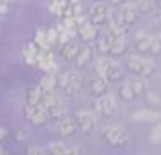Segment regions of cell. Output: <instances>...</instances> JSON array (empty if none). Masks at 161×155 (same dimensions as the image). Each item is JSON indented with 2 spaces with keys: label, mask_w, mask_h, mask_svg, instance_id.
Listing matches in <instances>:
<instances>
[{
  "label": "cell",
  "mask_w": 161,
  "mask_h": 155,
  "mask_svg": "<svg viewBox=\"0 0 161 155\" xmlns=\"http://www.w3.org/2000/svg\"><path fill=\"white\" fill-rule=\"evenodd\" d=\"M126 68L135 76H141V78H151V74L155 72V64L143 55H126Z\"/></svg>",
  "instance_id": "6da1fadb"
},
{
  "label": "cell",
  "mask_w": 161,
  "mask_h": 155,
  "mask_svg": "<svg viewBox=\"0 0 161 155\" xmlns=\"http://www.w3.org/2000/svg\"><path fill=\"white\" fill-rule=\"evenodd\" d=\"M102 141L112 149H118V147H125L129 143V133H126L125 127H106L102 131Z\"/></svg>",
  "instance_id": "7a4b0ae2"
},
{
  "label": "cell",
  "mask_w": 161,
  "mask_h": 155,
  "mask_svg": "<svg viewBox=\"0 0 161 155\" xmlns=\"http://www.w3.org/2000/svg\"><path fill=\"white\" fill-rule=\"evenodd\" d=\"M59 88L63 90V94L75 96L82 88V76L80 72H63L59 74Z\"/></svg>",
  "instance_id": "3957f363"
},
{
  "label": "cell",
  "mask_w": 161,
  "mask_h": 155,
  "mask_svg": "<svg viewBox=\"0 0 161 155\" xmlns=\"http://www.w3.org/2000/svg\"><path fill=\"white\" fill-rule=\"evenodd\" d=\"M78 19V35L84 43H94L98 39V25L90 20V16H75Z\"/></svg>",
  "instance_id": "277c9868"
},
{
  "label": "cell",
  "mask_w": 161,
  "mask_h": 155,
  "mask_svg": "<svg viewBox=\"0 0 161 155\" xmlns=\"http://www.w3.org/2000/svg\"><path fill=\"white\" fill-rule=\"evenodd\" d=\"M25 116H27L29 123L37 125V127H43L49 119V110L45 106H41V104H27L25 106Z\"/></svg>",
  "instance_id": "5b68a950"
},
{
  "label": "cell",
  "mask_w": 161,
  "mask_h": 155,
  "mask_svg": "<svg viewBox=\"0 0 161 155\" xmlns=\"http://www.w3.org/2000/svg\"><path fill=\"white\" fill-rule=\"evenodd\" d=\"M94 110L102 116H112L116 112V98L112 94H104V96H98L94 100Z\"/></svg>",
  "instance_id": "8992f818"
},
{
  "label": "cell",
  "mask_w": 161,
  "mask_h": 155,
  "mask_svg": "<svg viewBox=\"0 0 161 155\" xmlns=\"http://www.w3.org/2000/svg\"><path fill=\"white\" fill-rule=\"evenodd\" d=\"M90 20L94 25H106L108 20H110V16H112V12H110V8H108V2H96V4H92V8H90Z\"/></svg>",
  "instance_id": "52a82bcc"
},
{
  "label": "cell",
  "mask_w": 161,
  "mask_h": 155,
  "mask_svg": "<svg viewBox=\"0 0 161 155\" xmlns=\"http://www.w3.org/2000/svg\"><path fill=\"white\" fill-rule=\"evenodd\" d=\"M106 31H108V35H112V37H126L129 25H126V20L122 19L120 12H116V14L110 16V20L106 23Z\"/></svg>",
  "instance_id": "ba28073f"
},
{
  "label": "cell",
  "mask_w": 161,
  "mask_h": 155,
  "mask_svg": "<svg viewBox=\"0 0 161 155\" xmlns=\"http://www.w3.org/2000/svg\"><path fill=\"white\" fill-rule=\"evenodd\" d=\"M96 47H92L90 43H86V45H82V49H80V53H78V57H75V65H78V69H84V68H88L90 65V61L96 57Z\"/></svg>",
  "instance_id": "9c48e42d"
},
{
  "label": "cell",
  "mask_w": 161,
  "mask_h": 155,
  "mask_svg": "<svg viewBox=\"0 0 161 155\" xmlns=\"http://www.w3.org/2000/svg\"><path fill=\"white\" fill-rule=\"evenodd\" d=\"M75 120L80 125V131L84 133H92L96 129V116L90 110H78L75 112Z\"/></svg>",
  "instance_id": "30bf717a"
},
{
  "label": "cell",
  "mask_w": 161,
  "mask_h": 155,
  "mask_svg": "<svg viewBox=\"0 0 161 155\" xmlns=\"http://www.w3.org/2000/svg\"><path fill=\"white\" fill-rule=\"evenodd\" d=\"M37 65H39L43 72H53V74H57V65H55V61H53V53H51V49H41L39 51V59H37Z\"/></svg>",
  "instance_id": "8fae6325"
},
{
  "label": "cell",
  "mask_w": 161,
  "mask_h": 155,
  "mask_svg": "<svg viewBox=\"0 0 161 155\" xmlns=\"http://www.w3.org/2000/svg\"><path fill=\"white\" fill-rule=\"evenodd\" d=\"M80 129V125H78V120H75V116L74 119H69V116H65V119H61L57 123V133L61 137H74V133Z\"/></svg>",
  "instance_id": "7c38bea8"
},
{
  "label": "cell",
  "mask_w": 161,
  "mask_h": 155,
  "mask_svg": "<svg viewBox=\"0 0 161 155\" xmlns=\"http://www.w3.org/2000/svg\"><path fill=\"white\" fill-rule=\"evenodd\" d=\"M108 80L104 78V76H96L94 80L90 82V94L94 96V98H98V96H104V94H108Z\"/></svg>",
  "instance_id": "4fadbf2b"
},
{
  "label": "cell",
  "mask_w": 161,
  "mask_h": 155,
  "mask_svg": "<svg viewBox=\"0 0 161 155\" xmlns=\"http://www.w3.org/2000/svg\"><path fill=\"white\" fill-rule=\"evenodd\" d=\"M133 47L137 49L139 53H149L151 51V35L147 33H137L133 37Z\"/></svg>",
  "instance_id": "5bb4252c"
},
{
  "label": "cell",
  "mask_w": 161,
  "mask_h": 155,
  "mask_svg": "<svg viewBox=\"0 0 161 155\" xmlns=\"http://www.w3.org/2000/svg\"><path fill=\"white\" fill-rule=\"evenodd\" d=\"M120 14H122V19L126 20V25H133V23H137V19H139V8H137V4H130V2H125L120 6Z\"/></svg>",
  "instance_id": "9a60e30c"
},
{
  "label": "cell",
  "mask_w": 161,
  "mask_h": 155,
  "mask_svg": "<svg viewBox=\"0 0 161 155\" xmlns=\"http://www.w3.org/2000/svg\"><path fill=\"white\" fill-rule=\"evenodd\" d=\"M39 51L41 47L37 43H27L23 49V55H25V61H27L29 65H37V59H39Z\"/></svg>",
  "instance_id": "2e32d148"
},
{
  "label": "cell",
  "mask_w": 161,
  "mask_h": 155,
  "mask_svg": "<svg viewBox=\"0 0 161 155\" xmlns=\"http://www.w3.org/2000/svg\"><path fill=\"white\" fill-rule=\"evenodd\" d=\"M126 51H129V39L126 37H112L110 55H125Z\"/></svg>",
  "instance_id": "e0dca14e"
},
{
  "label": "cell",
  "mask_w": 161,
  "mask_h": 155,
  "mask_svg": "<svg viewBox=\"0 0 161 155\" xmlns=\"http://www.w3.org/2000/svg\"><path fill=\"white\" fill-rule=\"evenodd\" d=\"M80 49H82V45H80V43H74V41H69V43L61 45V57H63L65 61H71V59H75V57H78Z\"/></svg>",
  "instance_id": "ac0fdd59"
},
{
  "label": "cell",
  "mask_w": 161,
  "mask_h": 155,
  "mask_svg": "<svg viewBox=\"0 0 161 155\" xmlns=\"http://www.w3.org/2000/svg\"><path fill=\"white\" fill-rule=\"evenodd\" d=\"M39 86L43 88L45 92H53L55 88H59V74H53V72L45 74L43 80L39 82Z\"/></svg>",
  "instance_id": "d6986e66"
},
{
  "label": "cell",
  "mask_w": 161,
  "mask_h": 155,
  "mask_svg": "<svg viewBox=\"0 0 161 155\" xmlns=\"http://www.w3.org/2000/svg\"><path fill=\"white\" fill-rule=\"evenodd\" d=\"M161 119V112L157 110H137L133 114V120H137V123H149V120H159Z\"/></svg>",
  "instance_id": "ffe728a7"
},
{
  "label": "cell",
  "mask_w": 161,
  "mask_h": 155,
  "mask_svg": "<svg viewBox=\"0 0 161 155\" xmlns=\"http://www.w3.org/2000/svg\"><path fill=\"white\" fill-rule=\"evenodd\" d=\"M43 94H45V90L41 86H31L27 90V104H41Z\"/></svg>",
  "instance_id": "44dd1931"
},
{
  "label": "cell",
  "mask_w": 161,
  "mask_h": 155,
  "mask_svg": "<svg viewBox=\"0 0 161 155\" xmlns=\"http://www.w3.org/2000/svg\"><path fill=\"white\" fill-rule=\"evenodd\" d=\"M118 96H120V100H125V102H133V100L137 98V92H135L133 86L126 82V84H122V86L118 88Z\"/></svg>",
  "instance_id": "7402d4cb"
},
{
  "label": "cell",
  "mask_w": 161,
  "mask_h": 155,
  "mask_svg": "<svg viewBox=\"0 0 161 155\" xmlns=\"http://www.w3.org/2000/svg\"><path fill=\"white\" fill-rule=\"evenodd\" d=\"M110 47H112V35H106L104 39L96 41V51H98V55H110Z\"/></svg>",
  "instance_id": "603a6c76"
},
{
  "label": "cell",
  "mask_w": 161,
  "mask_h": 155,
  "mask_svg": "<svg viewBox=\"0 0 161 155\" xmlns=\"http://www.w3.org/2000/svg\"><path fill=\"white\" fill-rule=\"evenodd\" d=\"M67 6H69L67 0H49V12H51V14L63 16V12H65Z\"/></svg>",
  "instance_id": "cb8c5ba5"
},
{
  "label": "cell",
  "mask_w": 161,
  "mask_h": 155,
  "mask_svg": "<svg viewBox=\"0 0 161 155\" xmlns=\"http://www.w3.org/2000/svg\"><path fill=\"white\" fill-rule=\"evenodd\" d=\"M67 116V110H65V106H63V102L61 104H55V106L49 108V119L55 120V123H59L61 119H65Z\"/></svg>",
  "instance_id": "d4e9b609"
},
{
  "label": "cell",
  "mask_w": 161,
  "mask_h": 155,
  "mask_svg": "<svg viewBox=\"0 0 161 155\" xmlns=\"http://www.w3.org/2000/svg\"><path fill=\"white\" fill-rule=\"evenodd\" d=\"M130 86H133V90L139 94H147V78H141V76H135L133 80H130Z\"/></svg>",
  "instance_id": "484cf974"
},
{
  "label": "cell",
  "mask_w": 161,
  "mask_h": 155,
  "mask_svg": "<svg viewBox=\"0 0 161 155\" xmlns=\"http://www.w3.org/2000/svg\"><path fill=\"white\" fill-rule=\"evenodd\" d=\"M35 43L39 45L41 49H51V41H49V37H47V31H43V29H37Z\"/></svg>",
  "instance_id": "4316f807"
},
{
  "label": "cell",
  "mask_w": 161,
  "mask_h": 155,
  "mask_svg": "<svg viewBox=\"0 0 161 155\" xmlns=\"http://www.w3.org/2000/svg\"><path fill=\"white\" fill-rule=\"evenodd\" d=\"M45 149H47V155H65L67 153V147L61 141H53V143H49Z\"/></svg>",
  "instance_id": "83f0119b"
},
{
  "label": "cell",
  "mask_w": 161,
  "mask_h": 155,
  "mask_svg": "<svg viewBox=\"0 0 161 155\" xmlns=\"http://www.w3.org/2000/svg\"><path fill=\"white\" fill-rule=\"evenodd\" d=\"M104 78L108 80V82H116V80L122 78V72H120V65L116 64V61H112V65L108 68V72L104 74Z\"/></svg>",
  "instance_id": "f1b7e54d"
},
{
  "label": "cell",
  "mask_w": 161,
  "mask_h": 155,
  "mask_svg": "<svg viewBox=\"0 0 161 155\" xmlns=\"http://www.w3.org/2000/svg\"><path fill=\"white\" fill-rule=\"evenodd\" d=\"M135 4H137V8H139V12H141V14H149V12L155 8V2H153V0H137Z\"/></svg>",
  "instance_id": "f546056e"
},
{
  "label": "cell",
  "mask_w": 161,
  "mask_h": 155,
  "mask_svg": "<svg viewBox=\"0 0 161 155\" xmlns=\"http://www.w3.org/2000/svg\"><path fill=\"white\" fill-rule=\"evenodd\" d=\"M151 55H161V35L151 37Z\"/></svg>",
  "instance_id": "4dcf8cb0"
},
{
  "label": "cell",
  "mask_w": 161,
  "mask_h": 155,
  "mask_svg": "<svg viewBox=\"0 0 161 155\" xmlns=\"http://www.w3.org/2000/svg\"><path fill=\"white\" fill-rule=\"evenodd\" d=\"M151 143H161V119L157 120V125L151 131Z\"/></svg>",
  "instance_id": "1f68e13d"
},
{
  "label": "cell",
  "mask_w": 161,
  "mask_h": 155,
  "mask_svg": "<svg viewBox=\"0 0 161 155\" xmlns=\"http://www.w3.org/2000/svg\"><path fill=\"white\" fill-rule=\"evenodd\" d=\"M27 155H47V149L39 147V145H29V147H27Z\"/></svg>",
  "instance_id": "d6a6232c"
},
{
  "label": "cell",
  "mask_w": 161,
  "mask_h": 155,
  "mask_svg": "<svg viewBox=\"0 0 161 155\" xmlns=\"http://www.w3.org/2000/svg\"><path fill=\"white\" fill-rule=\"evenodd\" d=\"M47 37H49V41H51V45L55 43V41L59 39V31H57V27H53V29H49L47 31Z\"/></svg>",
  "instance_id": "836d02e7"
},
{
  "label": "cell",
  "mask_w": 161,
  "mask_h": 155,
  "mask_svg": "<svg viewBox=\"0 0 161 155\" xmlns=\"http://www.w3.org/2000/svg\"><path fill=\"white\" fill-rule=\"evenodd\" d=\"M71 8H74V16H84V6H82V2L71 4Z\"/></svg>",
  "instance_id": "e575fe53"
},
{
  "label": "cell",
  "mask_w": 161,
  "mask_h": 155,
  "mask_svg": "<svg viewBox=\"0 0 161 155\" xmlns=\"http://www.w3.org/2000/svg\"><path fill=\"white\" fill-rule=\"evenodd\" d=\"M14 139L19 141V143H23V141H27V131H25V129H19V131L14 133Z\"/></svg>",
  "instance_id": "d590c367"
},
{
  "label": "cell",
  "mask_w": 161,
  "mask_h": 155,
  "mask_svg": "<svg viewBox=\"0 0 161 155\" xmlns=\"http://www.w3.org/2000/svg\"><path fill=\"white\" fill-rule=\"evenodd\" d=\"M147 100H149V102H153V104H161V98L155 94V92H147Z\"/></svg>",
  "instance_id": "8d00e7d4"
},
{
  "label": "cell",
  "mask_w": 161,
  "mask_h": 155,
  "mask_svg": "<svg viewBox=\"0 0 161 155\" xmlns=\"http://www.w3.org/2000/svg\"><path fill=\"white\" fill-rule=\"evenodd\" d=\"M8 12V0H2L0 2V16H4Z\"/></svg>",
  "instance_id": "74e56055"
},
{
  "label": "cell",
  "mask_w": 161,
  "mask_h": 155,
  "mask_svg": "<svg viewBox=\"0 0 161 155\" xmlns=\"http://www.w3.org/2000/svg\"><path fill=\"white\" fill-rule=\"evenodd\" d=\"M65 155H82V149H80V147H69Z\"/></svg>",
  "instance_id": "f35d334b"
},
{
  "label": "cell",
  "mask_w": 161,
  "mask_h": 155,
  "mask_svg": "<svg viewBox=\"0 0 161 155\" xmlns=\"http://www.w3.org/2000/svg\"><path fill=\"white\" fill-rule=\"evenodd\" d=\"M106 2L110 4V6H122V4H125L126 0H106Z\"/></svg>",
  "instance_id": "ab89813d"
},
{
  "label": "cell",
  "mask_w": 161,
  "mask_h": 155,
  "mask_svg": "<svg viewBox=\"0 0 161 155\" xmlns=\"http://www.w3.org/2000/svg\"><path fill=\"white\" fill-rule=\"evenodd\" d=\"M2 139H4V129L0 127V141H2Z\"/></svg>",
  "instance_id": "60d3db41"
},
{
  "label": "cell",
  "mask_w": 161,
  "mask_h": 155,
  "mask_svg": "<svg viewBox=\"0 0 161 155\" xmlns=\"http://www.w3.org/2000/svg\"><path fill=\"white\" fill-rule=\"evenodd\" d=\"M157 23L161 25V10H157Z\"/></svg>",
  "instance_id": "b9f144b4"
},
{
  "label": "cell",
  "mask_w": 161,
  "mask_h": 155,
  "mask_svg": "<svg viewBox=\"0 0 161 155\" xmlns=\"http://www.w3.org/2000/svg\"><path fill=\"white\" fill-rule=\"evenodd\" d=\"M157 10H161V0H157Z\"/></svg>",
  "instance_id": "7bdbcfd3"
},
{
  "label": "cell",
  "mask_w": 161,
  "mask_h": 155,
  "mask_svg": "<svg viewBox=\"0 0 161 155\" xmlns=\"http://www.w3.org/2000/svg\"><path fill=\"white\" fill-rule=\"evenodd\" d=\"M0 155H4V153H2V149H0Z\"/></svg>",
  "instance_id": "ee69618b"
},
{
  "label": "cell",
  "mask_w": 161,
  "mask_h": 155,
  "mask_svg": "<svg viewBox=\"0 0 161 155\" xmlns=\"http://www.w3.org/2000/svg\"><path fill=\"white\" fill-rule=\"evenodd\" d=\"M0 2H2V0H0Z\"/></svg>",
  "instance_id": "f6af8a7d"
}]
</instances>
